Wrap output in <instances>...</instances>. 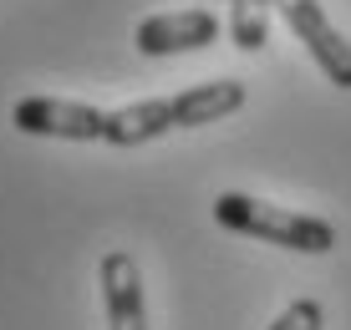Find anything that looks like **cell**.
<instances>
[{"label": "cell", "mask_w": 351, "mask_h": 330, "mask_svg": "<svg viewBox=\"0 0 351 330\" xmlns=\"http://www.w3.org/2000/svg\"><path fill=\"white\" fill-rule=\"evenodd\" d=\"M214 218H219L224 229H234V234L280 244V249H295V254H331L336 249V229L326 224V218L280 209V203L250 199V193H219V199H214Z\"/></svg>", "instance_id": "6da1fadb"}, {"label": "cell", "mask_w": 351, "mask_h": 330, "mask_svg": "<svg viewBox=\"0 0 351 330\" xmlns=\"http://www.w3.org/2000/svg\"><path fill=\"white\" fill-rule=\"evenodd\" d=\"M275 16L290 26L295 41H306V51L326 71V81L341 87V92H351V41L326 21L321 0H275Z\"/></svg>", "instance_id": "7a4b0ae2"}, {"label": "cell", "mask_w": 351, "mask_h": 330, "mask_svg": "<svg viewBox=\"0 0 351 330\" xmlns=\"http://www.w3.org/2000/svg\"><path fill=\"white\" fill-rule=\"evenodd\" d=\"M10 127L31 132V138H66V142H102L107 112L87 102H66V97H21L10 107Z\"/></svg>", "instance_id": "3957f363"}, {"label": "cell", "mask_w": 351, "mask_h": 330, "mask_svg": "<svg viewBox=\"0 0 351 330\" xmlns=\"http://www.w3.org/2000/svg\"><path fill=\"white\" fill-rule=\"evenodd\" d=\"M219 41V16L214 10H163V16L138 21L132 46L143 56H178V51H199V46Z\"/></svg>", "instance_id": "277c9868"}, {"label": "cell", "mask_w": 351, "mask_h": 330, "mask_svg": "<svg viewBox=\"0 0 351 330\" xmlns=\"http://www.w3.org/2000/svg\"><path fill=\"white\" fill-rule=\"evenodd\" d=\"M97 285H102L107 330H148V305H143V275H138V259H132L128 249L102 254Z\"/></svg>", "instance_id": "5b68a950"}, {"label": "cell", "mask_w": 351, "mask_h": 330, "mask_svg": "<svg viewBox=\"0 0 351 330\" xmlns=\"http://www.w3.org/2000/svg\"><path fill=\"white\" fill-rule=\"evenodd\" d=\"M163 132H178L173 97H148V102H128L117 112H107L102 142H112V148H143V142L163 138Z\"/></svg>", "instance_id": "8992f818"}, {"label": "cell", "mask_w": 351, "mask_h": 330, "mask_svg": "<svg viewBox=\"0 0 351 330\" xmlns=\"http://www.w3.org/2000/svg\"><path fill=\"white\" fill-rule=\"evenodd\" d=\"M245 107V81L224 77V81H199V87L178 92L173 97V112H178V127H204V122H219L229 112Z\"/></svg>", "instance_id": "52a82bcc"}, {"label": "cell", "mask_w": 351, "mask_h": 330, "mask_svg": "<svg viewBox=\"0 0 351 330\" xmlns=\"http://www.w3.org/2000/svg\"><path fill=\"white\" fill-rule=\"evenodd\" d=\"M270 10L275 0H229V41L239 51H260L270 36Z\"/></svg>", "instance_id": "ba28073f"}, {"label": "cell", "mask_w": 351, "mask_h": 330, "mask_svg": "<svg viewBox=\"0 0 351 330\" xmlns=\"http://www.w3.org/2000/svg\"><path fill=\"white\" fill-rule=\"evenodd\" d=\"M321 320H326L321 300H295V305H285V310L275 315V325H265V330H321Z\"/></svg>", "instance_id": "9c48e42d"}]
</instances>
